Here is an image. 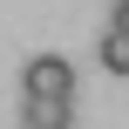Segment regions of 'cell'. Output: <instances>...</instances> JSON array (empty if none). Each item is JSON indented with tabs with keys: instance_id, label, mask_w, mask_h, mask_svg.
<instances>
[{
	"instance_id": "5",
	"label": "cell",
	"mask_w": 129,
	"mask_h": 129,
	"mask_svg": "<svg viewBox=\"0 0 129 129\" xmlns=\"http://www.w3.org/2000/svg\"><path fill=\"white\" fill-rule=\"evenodd\" d=\"M27 129H75V122H27Z\"/></svg>"
},
{
	"instance_id": "2",
	"label": "cell",
	"mask_w": 129,
	"mask_h": 129,
	"mask_svg": "<svg viewBox=\"0 0 129 129\" xmlns=\"http://www.w3.org/2000/svg\"><path fill=\"white\" fill-rule=\"evenodd\" d=\"M75 102H54V95H20V122H68Z\"/></svg>"
},
{
	"instance_id": "1",
	"label": "cell",
	"mask_w": 129,
	"mask_h": 129,
	"mask_svg": "<svg viewBox=\"0 0 129 129\" xmlns=\"http://www.w3.org/2000/svg\"><path fill=\"white\" fill-rule=\"evenodd\" d=\"M20 95H54V102H75V68L61 54H34L20 68Z\"/></svg>"
},
{
	"instance_id": "3",
	"label": "cell",
	"mask_w": 129,
	"mask_h": 129,
	"mask_svg": "<svg viewBox=\"0 0 129 129\" xmlns=\"http://www.w3.org/2000/svg\"><path fill=\"white\" fill-rule=\"evenodd\" d=\"M95 54H102V68H109V75H129V34H122V27H109Z\"/></svg>"
},
{
	"instance_id": "4",
	"label": "cell",
	"mask_w": 129,
	"mask_h": 129,
	"mask_svg": "<svg viewBox=\"0 0 129 129\" xmlns=\"http://www.w3.org/2000/svg\"><path fill=\"white\" fill-rule=\"evenodd\" d=\"M109 27H122V34H129V0H116V14H109Z\"/></svg>"
}]
</instances>
